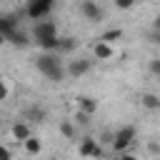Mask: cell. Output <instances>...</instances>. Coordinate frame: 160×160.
<instances>
[{"label":"cell","instance_id":"19","mask_svg":"<svg viewBox=\"0 0 160 160\" xmlns=\"http://www.w3.org/2000/svg\"><path fill=\"white\" fill-rule=\"evenodd\" d=\"M60 130H62V135L72 138V125H70V122H62V125H60Z\"/></svg>","mask_w":160,"mask_h":160},{"label":"cell","instance_id":"16","mask_svg":"<svg viewBox=\"0 0 160 160\" xmlns=\"http://www.w3.org/2000/svg\"><path fill=\"white\" fill-rule=\"evenodd\" d=\"M28 115H30V118H32V120H35V122H40V120H42V118H45V110H40V108H32V110H30V112H28Z\"/></svg>","mask_w":160,"mask_h":160},{"label":"cell","instance_id":"24","mask_svg":"<svg viewBox=\"0 0 160 160\" xmlns=\"http://www.w3.org/2000/svg\"><path fill=\"white\" fill-rule=\"evenodd\" d=\"M2 45H5V38H2V35H0V48H2Z\"/></svg>","mask_w":160,"mask_h":160},{"label":"cell","instance_id":"17","mask_svg":"<svg viewBox=\"0 0 160 160\" xmlns=\"http://www.w3.org/2000/svg\"><path fill=\"white\" fill-rule=\"evenodd\" d=\"M75 120H78V122H82V125H88V122H90V115H88V112H82V110H78Z\"/></svg>","mask_w":160,"mask_h":160},{"label":"cell","instance_id":"7","mask_svg":"<svg viewBox=\"0 0 160 160\" xmlns=\"http://www.w3.org/2000/svg\"><path fill=\"white\" fill-rule=\"evenodd\" d=\"M88 70H90V62H88V60H72L70 68H68V72H70L72 78H80V75L88 72Z\"/></svg>","mask_w":160,"mask_h":160},{"label":"cell","instance_id":"6","mask_svg":"<svg viewBox=\"0 0 160 160\" xmlns=\"http://www.w3.org/2000/svg\"><path fill=\"white\" fill-rule=\"evenodd\" d=\"M80 155H92V158H100V155H102V150H100V145H95V140L85 138V140L80 142Z\"/></svg>","mask_w":160,"mask_h":160},{"label":"cell","instance_id":"18","mask_svg":"<svg viewBox=\"0 0 160 160\" xmlns=\"http://www.w3.org/2000/svg\"><path fill=\"white\" fill-rule=\"evenodd\" d=\"M115 5H118L120 10H128V8H132V5H135V0H115Z\"/></svg>","mask_w":160,"mask_h":160},{"label":"cell","instance_id":"13","mask_svg":"<svg viewBox=\"0 0 160 160\" xmlns=\"http://www.w3.org/2000/svg\"><path fill=\"white\" fill-rule=\"evenodd\" d=\"M5 40H10L12 45H20V48H22V45H28V38H25V32H18V28H15L12 32H8V38H5Z\"/></svg>","mask_w":160,"mask_h":160},{"label":"cell","instance_id":"10","mask_svg":"<svg viewBox=\"0 0 160 160\" xmlns=\"http://www.w3.org/2000/svg\"><path fill=\"white\" fill-rule=\"evenodd\" d=\"M78 108H80L82 112H88V115H92V112L98 110V102H95L92 98H78Z\"/></svg>","mask_w":160,"mask_h":160},{"label":"cell","instance_id":"11","mask_svg":"<svg viewBox=\"0 0 160 160\" xmlns=\"http://www.w3.org/2000/svg\"><path fill=\"white\" fill-rule=\"evenodd\" d=\"M100 40H102V42H108V45H112V42L122 40V30H120V28H115V30H108V32H102V35H100Z\"/></svg>","mask_w":160,"mask_h":160},{"label":"cell","instance_id":"2","mask_svg":"<svg viewBox=\"0 0 160 160\" xmlns=\"http://www.w3.org/2000/svg\"><path fill=\"white\" fill-rule=\"evenodd\" d=\"M35 68H38L45 78H50V80H55V82H60V80L65 78V70H62V65H60V60H58L55 55H42V58H38V60H35Z\"/></svg>","mask_w":160,"mask_h":160},{"label":"cell","instance_id":"5","mask_svg":"<svg viewBox=\"0 0 160 160\" xmlns=\"http://www.w3.org/2000/svg\"><path fill=\"white\" fill-rule=\"evenodd\" d=\"M80 12H82L90 22H100V20H102V10H100V5H95L92 0H82V2H80Z\"/></svg>","mask_w":160,"mask_h":160},{"label":"cell","instance_id":"14","mask_svg":"<svg viewBox=\"0 0 160 160\" xmlns=\"http://www.w3.org/2000/svg\"><path fill=\"white\" fill-rule=\"evenodd\" d=\"M22 142H25V150H28L30 155H38V152H40V140H38V138L28 135V138H25Z\"/></svg>","mask_w":160,"mask_h":160},{"label":"cell","instance_id":"20","mask_svg":"<svg viewBox=\"0 0 160 160\" xmlns=\"http://www.w3.org/2000/svg\"><path fill=\"white\" fill-rule=\"evenodd\" d=\"M8 98V85H5V80L0 78V100H5Z\"/></svg>","mask_w":160,"mask_h":160},{"label":"cell","instance_id":"3","mask_svg":"<svg viewBox=\"0 0 160 160\" xmlns=\"http://www.w3.org/2000/svg\"><path fill=\"white\" fill-rule=\"evenodd\" d=\"M135 140V128H122V130H118V135H115V140H112V148L118 150V152H122L130 142Z\"/></svg>","mask_w":160,"mask_h":160},{"label":"cell","instance_id":"22","mask_svg":"<svg viewBox=\"0 0 160 160\" xmlns=\"http://www.w3.org/2000/svg\"><path fill=\"white\" fill-rule=\"evenodd\" d=\"M0 158H2V160H8V158H10V150H8V148H2V145H0Z\"/></svg>","mask_w":160,"mask_h":160},{"label":"cell","instance_id":"8","mask_svg":"<svg viewBox=\"0 0 160 160\" xmlns=\"http://www.w3.org/2000/svg\"><path fill=\"white\" fill-rule=\"evenodd\" d=\"M92 52H95V58H100V60H108V58H112V48L108 45V42H95V48H92Z\"/></svg>","mask_w":160,"mask_h":160},{"label":"cell","instance_id":"21","mask_svg":"<svg viewBox=\"0 0 160 160\" xmlns=\"http://www.w3.org/2000/svg\"><path fill=\"white\" fill-rule=\"evenodd\" d=\"M150 72H152V75L160 72V60H152V62H150Z\"/></svg>","mask_w":160,"mask_h":160},{"label":"cell","instance_id":"23","mask_svg":"<svg viewBox=\"0 0 160 160\" xmlns=\"http://www.w3.org/2000/svg\"><path fill=\"white\" fill-rule=\"evenodd\" d=\"M42 2H45V5H50V8L55 5V0H42Z\"/></svg>","mask_w":160,"mask_h":160},{"label":"cell","instance_id":"12","mask_svg":"<svg viewBox=\"0 0 160 160\" xmlns=\"http://www.w3.org/2000/svg\"><path fill=\"white\" fill-rule=\"evenodd\" d=\"M12 135H15V140H20V142H22V140L30 135V128H28L25 122H15V125H12Z\"/></svg>","mask_w":160,"mask_h":160},{"label":"cell","instance_id":"9","mask_svg":"<svg viewBox=\"0 0 160 160\" xmlns=\"http://www.w3.org/2000/svg\"><path fill=\"white\" fill-rule=\"evenodd\" d=\"M18 25H15V18H10V15H0V35L2 38H8V32H12Z\"/></svg>","mask_w":160,"mask_h":160},{"label":"cell","instance_id":"1","mask_svg":"<svg viewBox=\"0 0 160 160\" xmlns=\"http://www.w3.org/2000/svg\"><path fill=\"white\" fill-rule=\"evenodd\" d=\"M35 40H38L40 48H45V50H58V45H60V38H58L55 25L48 22L45 18L35 25Z\"/></svg>","mask_w":160,"mask_h":160},{"label":"cell","instance_id":"4","mask_svg":"<svg viewBox=\"0 0 160 160\" xmlns=\"http://www.w3.org/2000/svg\"><path fill=\"white\" fill-rule=\"evenodd\" d=\"M50 10H52V8H50V5H45L42 0H28V8H25L28 18H32V20H42Z\"/></svg>","mask_w":160,"mask_h":160},{"label":"cell","instance_id":"15","mask_svg":"<svg viewBox=\"0 0 160 160\" xmlns=\"http://www.w3.org/2000/svg\"><path fill=\"white\" fill-rule=\"evenodd\" d=\"M142 105H145L148 110H158V108H160V100H158V95L148 92V95H142Z\"/></svg>","mask_w":160,"mask_h":160}]
</instances>
